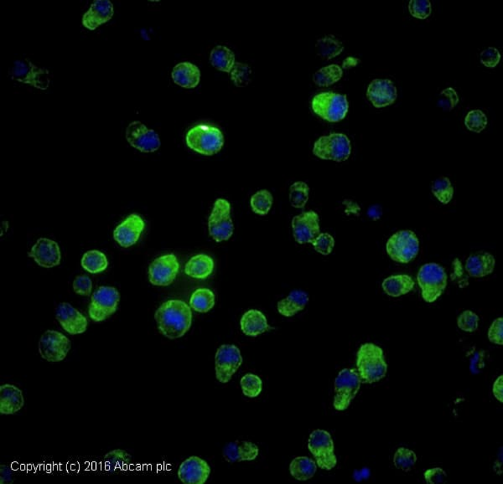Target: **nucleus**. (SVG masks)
<instances>
[{
	"label": "nucleus",
	"instance_id": "41",
	"mask_svg": "<svg viewBox=\"0 0 503 484\" xmlns=\"http://www.w3.org/2000/svg\"><path fill=\"white\" fill-rule=\"evenodd\" d=\"M243 395L249 398H255L260 395L262 381L260 377L254 374H246L240 381Z\"/></svg>",
	"mask_w": 503,
	"mask_h": 484
},
{
	"label": "nucleus",
	"instance_id": "52",
	"mask_svg": "<svg viewBox=\"0 0 503 484\" xmlns=\"http://www.w3.org/2000/svg\"><path fill=\"white\" fill-rule=\"evenodd\" d=\"M488 339L491 343L498 345L503 344V318H498L491 324L488 330Z\"/></svg>",
	"mask_w": 503,
	"mask_h": 484
},
{
	"label": "nucleus",
	"instance_id": "32",
	"mask_svg": "<svg viewBox=\"0 0 503 484\" xmlns=\"http://www.w3.org/2000/svg\"><path fill=\"white\" fill-rule=\"evenodd\" d=\"M317 471V464L308 457H297L290 464V472L293 478L299 481L312 479Z\"/></svg>",
	"mask_w": 503,
	"mask_h": 484
},
{
	"label": "nucleus",
	"instance_id": "2",
	"mask_svg": "<svg viewBox=\"0 0 503 484\" xmlns=\"http://www.w3.org/2000/svg\"><path fill=\"white\" fill-rule=\"evenodd\" d=\"M356 371L363 384L382 380L388 372L384 352L373 343L363 344L356 353Z\"/></svg>",
	"mask_w": 503,
	"mask_h": 484
},
{
	"label": "nucleus",
	"instance_id": "35",
	"mask_svg": "<svg viewBox=\"0 0 503 484\" xmlns=\"http://www.w3.org/2000/svg\"><path fill=\"white\" fill-rule=\"evenodd\" d=\"M190 307L197 312H209L215 305V295L208 288H199L193 292L190 298Z\"/></svg>",
	"mask_w": 503,
	"mask_h": 484
},
{
	"label": "nucleus",
	"instance_id": "19",
	"mask_svg": "<svg viewBox=\"0 0 503 484\" xmlns=\"http://www.w3.org/2000/svg\"><path fill=\"white\" fill-rule=\"evenodd\" d=\"M211 474V468L201 457L193 456L184 461L178 469L180 480L185 484H204Z\"/></svg>",
	"mask_w": 503,
	"mask_h": 484
},
{
	"label": "nucleus",
	"instance_id": "28",
	"mask_svg": "<svg viewBox=\"0 0 503 484\" xmlns=\"http://www.w3.org/2000/svg\"><path fill=\"white\" fill-rule=\"evenodd\" d=\"M495 265V258L491 253H479L467 258L465 271L472 277H484L493 273Z\"/></svg>",
	"mask_w": 503,
	"mask_h": 484
},
{
	"label": "nucleus",
	"instance_id": "12",
	"mask_svg": "<svg viewBox=\"0 0 503 484\" xmlns=\"http://www.w3.org/2000/svg\"><path fill=\"white\" fill-rule=\"evenodd\" d=\"M120 294L112 287H100L93 292L88 314L93 321L103 322L111 317L118 309Z\"/></svg>",
	"mask_w": 503,
	"mask_h": 484
},
{
	"label": "nucleus",
	"instance_id": "1",
	"mask_svg": "<svg viewBox=\"0 0 503 484\" xmlns=\"http://www.w3.org/2000/svg\"><path fill=\"white\" fill-rule=\"evenodd\" d=\"M158 329L167 339L183 337L193 324L191 307L182 300L172 299L162 303L155 314Z\"/></svg>",
	"mask_w": 503,
	"mask_h": 484
},
{
	"label": "nucleus",
	"instance_id": "43",
	"mask_svg": "<svg viewBox=\"0 0 503 484\" xmlns=\"http://www.w3.org/2000/svg\"><path fill=\"white\" fill-rule=\"evenodd\" d=\"M251 69L247 64L236 62L230 73V77L236 88H245L250 84Z\"/></svg>",
	"mask_w": 503,
	"mask_h": 484
},
{
	"label": "nucleus",
	"instance_id": "33",
	"mask_svg": "<svg viewBox=\"0 0 503 484\" xmlns=\"http://www.w3.org/2000/svg\"><path fill=\"white\" fill-rule=\"evenodd\" d=\"M210 63L217 70L223 73H230L232 67L235 65V55L230 49L219 46L213 48L210 54Z\"/></svg>",
	"mask_w": 503,
	"mask_h": 484
},
{
	"label": "nucleus",
	"instance_id": "44",
	"mask_svg": "<svg viewBox=\"0 0 503 484\" xmlns=\"http://www.w3.org/2000/svg\"><path fill=\"white\" fill-rule=\"evenodd\" d=\"M488 123L487 115L482 110H476L468 112L465 118V125L468 130L474 133L482 132Z\"/></svg>",
	"mask_w": 503,
	"mask_h": 484
},
{
	"label": "nucleus",
	"instance_id": "54",
	"mask_svg": "<svg viewBox=\"0 0 503 484\" xmlns=\"http://www.w3.org/2000/svg\"><path fill=\"white\" fill-rule=\"evenodd\" d=\"M493 393L495 398L503 403V375H500L494 382Z\"/></svg>",
	"mask_w": 503,
	"mask_h": 484
},
{
	"label": "nucleus",
	"instance_id": "9",
	"mask_svg": "<svg viewBox=\"0 0 503 484\" xmlns=\"http://www.w3.org/2000/svg\"><path fill=\"white\" fill-rule=\"evenodd\" d=\"M386 251L393 261L400 264H408L419 253V239L412 231H400L389 239Z\"/></svg>",
	"mask_w": 503,
	"mask_h": 484
},
{
	"label": "nucleus",
	"instance_id": "56",
	"mask_svg": "<svg viewBox=\"0 0 503 484\" xmlns=\"http://www.w3.org/2000/svg\"><path fill=\"white\" fill-rule=\"evenodd\" d=\"M11 471L10 469L8 467L6 466H1V483H12V479H11Z\"/></svg>",
	"mask_w": 503,
	"mask_h": 484
},
{
	"label": "nucleus",
	"instance_id": "48",
	"mask_svg": "<svg viewBox=\"0 0 503 484\" xmlns=\"http://www.w3.org/2000/svg\"><path fill=\"white\" fill-rule=\"evenodd\" d=\"M479 317L478 314L473 313L472 311H464L463 314L457 318V325L463 331L472 333L478 329Z\"/></svg>",
	"mask_w": 503,
	"mask_h": 484
},
{
	"label": "nucleus",
	"instance_id": "36",
	"mask_svg": "<svg viewBox=\"0 0 503 484\" xmlns=\"http://www.w3.org/2000/svg\"><path fill=\"white\" fill-rule=\"evenodd\" d=\"M343 76V71L339 65H329L322 67L314 74V84L321 88H328L339 81Z\"/></svg>",
	"mask_w": 503,
	"mask_h": 484
},
{
	"label": "nucleus",
	"instance_id": "42",
	"mask_svg": "<svg viewBox=\"0 0 503 484\" xmlns=\"http://www.w3.org/2000/svg\"><path fill=\"white\" fill-rule=\"evenodd\" d=\"M417 461V455L412 450L405 448H400L397 450L393 457V463L400 470L409 472Z\"/></svg>",
	"mask_w": 503,
	"mask_h": 484
},
{
	"label": "nucleus",
	"instance_id": "38",
	"mask_svg": "<svg viewBox=\"0 0 503 484\" xmlns=\"http://www.w3.org/2000/svg\"><path fill=\"white\" fill-rule=\"evenodd\" d=\"M273 198L267 190H261L255 193L250 200L251 208L257 215H268L272 208Z\"/></svg>",
	"mask_w": 503,
	"mask_h": 484
},
{
	"label": "nucleus",
	"instance_id": "18",
	"mask_svg": "<svg viewBox=\"0 0 503 484\" xmlns=\"http://www.w3.org/2000/svg\"><path fill=\"white\" fill-rule=\"evenodd\" d=\"M56 318L71 335H81L87 331V318L70 303H60L56 309Z\"/></svg>",
	"mask_w": 503,
	"mask_h": 484
},
{
	"label": "nucleus",
	"instance_id": "20",
	"mask_svg": "<svg viewBox=\"0 0 503 484\" xmlns=\"http://www.w3.org/2000/svg\"><path fill=\"white\" fill-rule=\"evenodd\" d=\"M367 97L376 108L388 107L397 100V88L389 79H374L367 88Z\"/></svg>",
	"mask_w": 503,
	"mask_h": 484
},
{
	"label": "nucleus",
	"instance_id": "25",
	"mask_svg": "<svg viewBox=\"0 0 503 484\" xmlns=\"http://www.w3.org/2000/svg\"><path fill=\"white\" fill-rule=\"evenodd\" d=\"M25 406L23 392L16 385L5 384L0 386V413L14 415Z\"/></svg>",
	"mask_w": 503,
	"mask_h": 484
},
{
	"label": "nucleus",
	"instance_id": "8",
	"mask_svg": "<svg viewBox=\"0 0 503 484\" xmlns=\"http://www.w3.org/2000/svg\"><path fill=\"white\" fill-rule=\"evenodd\" d=\"M308 448L315 457L319 468L330 471L336 466L335 446L332 435L328 431L320 429L312 431L308 440Z\"/></svg>",
	"mask_w": 503,
	"mask_h": 484
},
{
	"label": "nucleus",
	"instance_id": "57",
	"mask_svg": "<svg viewBox=\"0 0 503 484\" xmlns=\"http://www.w3.org/2000/svg\"><path fill=\"white\" fill-rule=\"evenodd\" d=\"M382 215V209L378 206H373L369 209V216L373 220H378L380 218Z\"/></svg>",
	"mask_w": 503,
	"mask_h": 484
},
{
	"label": "nucleus",
	"instance_id": "45",
	"mask_svg": "<svg viewBox=\"0 0 503 484\" xmlns=\"http://www.w3.org/2000/svg\"><path fill=\"white\" fill-rule=\"evenodd\" d=\"M460 102V97L455 89L448 88L443 90L439 95L437 105L443 111L450 112L455 108Z\"/></svg>",
	"mask_w": 503,
	"mask_h": 484
},
{
	"label": "nucleus",
	"instance_id": "49",
	"mask_svg": "<svg viewBox=\"0 0 503 484\" xmlns=\"http://www.w3.org/2000/svg\"><path fill=\"white\" fill-rule=\"evenodd\" d=\"M313 246L317 253L321 255H329L332 253L334 246H335V240L328 233H320L312 242Z\"/></svg>",
	"mask_w": 503,
	"mask_h": 484
},
{
	"label": "nucleus",
	"instance_id": "47",
	"mask_svg": "<svg viewBox=\"0 0 503 484\" xmlns=\"http://www.w3.org/2000/svg\"><path fill=\"white\" fill-rule=\"evenodd\" d=\"M104 460L112 468H122L130 463L132 456L125 450L114 449L104 456Z\"/></svg>",
	"mask_w": 503,
	"mask_h": 484
},
{
	"label": "nucleus",
	"instance_id": "17",
	"mask_svg": "<svg viewBox=\"0 0 503 484\" xmlns=\"http://www.w3.org/2000/svg\"><path fill=\"white\" fill-rule=\"evenodd\" d=\"M293 234L299 244L312 243L321 233L320 218L313 211L304 212L292 220Z\"/></svg>",
	"mask_w": 503,
	"mask_h": 484
},
{
	"label": "nucleus",
	"instance_id": "21",
	"mask_svg": "<svg viewBox=\"0 0 503 484\" xmlns=\"http://www.w3.org/2000/svg\"><path fill=\"white\" fill-rule=\"evenodd\" d=\"M61 250L58 244L51 239L40 238L29 253V257L42 268H51L60 264Z\"/></svg>",
	"mask_w": 503,
	"mask_h": 484
},
{
	"label": "nucleus",
	"instance_id": "6",
	"mask_svg": "<svg viewBox=\"0 0 503 484\" xmlns=\"http://www.w3.org/2000/svg\"><path fill=\"white\" fill-rule=\"evenodd\" d=\"M361 385V379L356 370L344 369L340 371L334 383V408L339 411L347 410L355 399Z\"/></svg>",
	"mask_w": 503,
	"mask_h": 484
},
{
	"label": "nucleus",
	"instance_id": "26",
	"mask_svg": "<svg viewBox=\"0 0 503 484\" xmlns=\"http://www.w3.org/2000/svg\"><path fill=\"white\" fill-rule=\"evenodd\" d=\"M176 85L186 89L197 88L201 81V71L191 62H181L175 66L171 73Z\"/></svg>",
	"mask_w": 503,
	"mask_h": 484
},
{
	"label": "nucleus",
	"instance_id": "46",
	"mask_svg": "<svg viewBox=\"0 0 503 484\" xmlns=\"http://www.w3.org/2000/svg\"><path fill=\"white\" fill-rule=\"evenodd\" d=\"M408 10L413 17L426 20L432 13V6L429 0H410Z\"/></svg>",
	"mask_w": 503,
	"mask_h": 484
},
{
	"label": "nucleus",
	"instance_id": "15",
	"mask_svg": "<svg viewBox=\"0 0 503 484\" xmlns=\"http://www.w3.org/2000/svg\"><path fill=\"white\" fill-rule=\"evenodd\" d=\"M125 136L127 142L142 153L156 152L161 145L159 134L140 121L131 123L127 127Z\"/></svg>",
	"mask_w": 503,
	"mask_h": 484
},
{
	"label": "nucleus",
	"instance_id": "11",
	"mask_svg": "<svg viewBox=\"0 0 503 484\" xmlns=\"http://www.w3.org/2000/svg\"><path fill=\"white\" fill-rule=\"evenodd\" d=\"M13 81L31 85L40 90H47L51 84L50 71L33 64L31 60H18L10 70Z\"/></svg>",
	"mask_w": 503,
	"mask_h": 484
},
{
	"label": "nucleus",
	"instance_id": "27",
	"mask_svg": "<svg viewBox=\"0 0 503 484\" xmlns=\"http://www.w3.org/2000/svg\"><path fill=\"white\" fill-rule=\"evenodd\" d=\"M240 326L244 335L257 337L271 329L265 315L260 310L250 309L243 315Z\"/></svg>",
	"mask_w": 503,
	"mask_h": 484
},
{
	"label": "nucleus",
	"instance_id": "5",
	"mask_svg": "<svg viewBox=\"0 0 503 484\" xmlns=\"http://www.w3.org/2000/svg\"><path fill=\"white\" fill-rule=\"evenodd\" d=\"M417 280L421 288L422 298L426 303H434L447 287V274L441 266L427 264L420 268Z\"/></svg>",
	"mask_w": 503,
	"mask_h": 484
},
{
	"label": "nucleus",
	"instance_id": "39",
	"mask_svg": "<svg viewBox=\"0 0 503 484\" xmlns=\"http://www.w3.org/2000/svg\"><path fill=\"white\" fill-rule=\"evenodd\" d=\"M434 196L441 203L446 205L452 200L454 188L452 182L447 177H441L435 179L431 187Z\"/></svg>",
	"mask_w": 503,
	"mask_h": 484
},
{
	"label": "nucleus",
	"instance_id": "14",
	"mask_svg": "<svg viewBox=\"0 0 503 484\" xmlns=\"http://www.w3.org/2000/svg\"><path fill=\"white\" fill-rule=\"evenodd\" d=\"M243 364L241 351L234 344H223L217 351L215 370L217 380L223 384L231 381Z\"/></svg>",
	"mask_w": 503,
	"mask_h": 484
},
{
	"label": "nucleus",
	"instance_id": "16",
	"mask_svg": "<svg viewBox=\"0 0 503 484\" xmlns=\"http://www.w3.org/2000/svg\"><path fill=\"white\" fill-rule=\"evenodd\" d=\"M180 270L177 257L174 254L164 255L149 265V280L155 286L167 287L175 280Z\"/></svg>",
	"mask_w": 503,
	"mask_h": 484
},
{
	"label": "nucleus",
	"instance_id": "31",
	"mask_svg": "<svg viewBox=\"0 0 503 484\" xmlns=\"http://www.w3.org/2000/svg\"><path fill=\"white\" fill-rule=\"evenodd\" d=\"M382 286L390 297L399 298L410 292L414 289L415 283L410 276L400 274L388 277L384 281Z\"/></svg>",
	"mask_w": 503,
	"mask_h": 484
},
{
	"label": "nucleus",
	"instance_id": "55",
	"mask_svg": "<svg viewBox=\"0 0 503 484\" xmlns=\"http://www.w3.org/2000/svg\"><path fill=\"white\" fill-rule=\"evenodd\" d=\"M360 60L358 58H352V56H348V58L344 60V62L343 63V68L345 70L352 69L354 68V67L358 66Z\"/></svg>",
	"mask_w": 503,
	"mask_h": 484
},
{
	"label": "nucleus",
	"instance_id": "50",
	"mask_svg": "<svg viewBox=\"0 0 503 484\" xmlns=\"http://www.w3.org/2000/svg\"><path fill=\"white\" fill-rule=\"evenodd\" d=\"M502 55L497 48L488 47L480 52V61L487 68H495L500 62Z\"/></svg>",
	"mask_w": 503,
	"mask_h": 484
},
{
	"label": "nucleus",
	"instance_id": "53",
	"mask_svg": "<svg viewBox=\"0 0 503 484\" xmlns=\"http://www.w3.org/2000/svg\"><path fill=\"white\" fill-rule=\"evenodd\" d=\"M427 483L437 484L443 483L446 480V472L441 468H434L428 469L424 474Z\"/></svg>",
	"mask_w": 503,
	"mask_h": 484
},
{
	"label": "nucleus",
	"instance_id": "24",
	"mask_svg": "<svg viewBox=\"0 0 503 484\" xmlns=\"http://www.w3.org/2000/svg\"><path fill=\"white\" fill-rule=\"evenodd\" d=\"M258 453L260 449L258 446L247 441L229 442L223 450V459L229 463L254 461L257 459Z\"/></svg>",
	"mask_w": 503,
	"mask_h": 484
},
{
	"label": "nucleus",
	"instance_id": "23",
	"mask_svg": "<svg viewBox=\"0 0 503 484\" xmlns=\"http://www.w3.org/2000/svg\"><path fill=\"white\" fill-rule=\"evenodd\" d=\"M114 14V5L110 0H95L82 16V25L89 31H95L110 21Z\"/></svg>",
	"mask_w": 503,
	"mask_h": 484
},
{
	"label": "nucleus",
	"instance_id": "29",
	"mask_svg": "<svg viewBox=\"0 0 503 484\" xmlns=\"http://www.w3.org/2000/svg\"><path fill=\"white\" fill-rule=\"evenodd\" d=\"M309 303L307 292L302 290H294L283 300L278 303V311L284 317H293L302 311Z\"/></svg>",
	"mask_w": 503,
	"mask_h": 484
},
{
	"label": "nucleus",
	"instance_id": "10",
	"mask_svg": "<svg viewBox=\"0 0 503 484\" xmlns=\"http://www.w3.org/2000/svg\"><path fill=\"white\" fill-rule=\"evenodd\" d=\"M209 234L214 241L221 242L231 238L234 225L231 217V205L224 199H217L208 219Z\"/></svg>",
	"mask_w": 503,
	"mask_h": 484
},
{
	"label": "nucleus",
	"instance_id": "22",
	"mask_svg": "<svg viewBox=\"0 0 503 484\" xmlns=\"http://www.w3.org/2000/svg\"><path fill=\"white\" fill-rule=\"evenodd\" d=\"M145 227L144 220L136 214H132L116 227L114 238L120 246L127 249L138 241Z\"/></svg>",
	"mask_w": 503,
	"mask_h": 484
},
{
	"label": "nucleus",
	"instance_id": "37",
	"mask_svg": "<svg viewBox=\"0 0 503 484\" xmlns=\"http://www.w3.org/2000/svg\"><path fill=\"white\" fill-rule=\"evenodd\" d=\"M82 266L86 271L90 273L96 274L102 272L106 270L108 266V261L105 254L102 251L97 250L88 251L84 255L82 258Z\"/></svg>",
	"mask_w": 503,
	"mask_h": 484
},
{
	"label": "nucleus",
	"instance_id": "30",
	"mask_svg": "<svg viewBox=\"0 0 503 484\" xmlns=\"http://www.w3.org/2000/svg\"><path fill=\"white\" fill-rule=\"evenodd\" d=\"M213 259L205 254H198L190 259L185 266L187 276L195 279H206L213 272Z\"/></svg>",
	"mask_w": 503,
	"mask_h": 484
},
{
	"label": "nucleus",
	"instance_id": "51",
	"mask_svg": "<svg viewBox=\"0 0 503 484\" xmlns=\"http://www.w3.org/2000/svg\"><path fill=\"white\" fill-rule=\"evenodd\" d=\"M73 287L77 294L88 297L92 292V280L88 276H78L75 279Z\"/></svg>",
	"mask_w": 503,
	"mask_h": 484
},
{
	"label": "nucleus",
	"instance_id": "34",
	"mask_svg": "<svg viewBox=\"0 0 503 484\" xmlns=\"http://www.w3.org/2000/svg\"><path fill=\"white\" fill-rule=\"evenodd\" d=\"M317 54L323 60H332L336 58L344 51V46L341 40L334 36H328L318 40L315 44Z\"/></svg>",
	"mask_w": 503,
	"mask_h": 484
},
{
	"label": "nucleus",
	"instance_id": "40",
	"mask_svg": "<svg viewBox=\"0 0 503 484\" xmlns=\"http://www.w3.org/2000/svg\"><path fill=\"white\" fill-rule=\"evenodd\" d=\"M310 187L303 181L293 183L290 188V201L293 207L302 209L305 207L309 200Z\"/></svg>",
	"mask_w": 503,
	"mask_h": 484
},
{
	"label": "nucleus",
	"instance_id": "4",
	"mask_svg": "<svg viewBox=\"0 0 503 484\" xmlns=\"http://www.w3.org/2000/svg\"><path fill=\"white\" fill-rule=\"evenodd\" d=\"M311 107L315 114L325 121L337 123L346 118L349 104L346 95L325 92L314 97Z\"/></svg>",
	"mask_w": 503,
	"mask_h": 484
},
{
	"label": "nucleus",
	"instance_id": "13",
	"mask_svg": "<svg viewBox=\"0 0 503 484\" xmlns=\"http://www.w3.org/2000/svg\"><path fill=\"white\" fill-rule=\"evenodd\" d=\"M71 348V342L69 337L56 330H47L39 340L40 355L50 363L62 361L69 354Z\"/></svg>",
	"mask_w": 503,
	"mask_h": 484
},
{
	"label": "nucleus",
	"instance_id": "3",
	"mask_svg": "<svg viewBox=\"0 0 503 484\" xmlns=\"http://www.w3.org/2000/svg\"><path fill=\"white\" fill-rule=\"evenodd\" d=\"M186 145L201 155L212 156L221 151L224 137L219 127L208 125H197L187 132Z\"/></svg>",
	"mask_w": 503,
	"mask_h": 484
},
{
	"label": "nucleus",
	"instance_id": "7",
	"mask_svg": "<svg viewBox=\"0 0 503 484\" xmlns=\"http://www.w3.org/2000/svg\"><path fill=\"white\" fill-rule=\"evenodd\" d=\"M352 153L351 141L347 135L333 133L322 136L315 142L313 153L321 160L341 163L348 160Z\"/></svg>",
	"mask_w": 503,
	"mask_h": 484
}]
</instances>
